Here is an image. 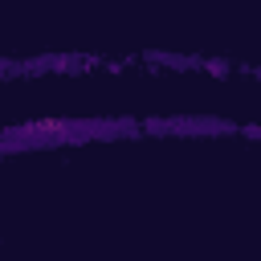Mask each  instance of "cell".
I'll list each match as a JSON object with an SVG mask.
<instances>
[{
  "instance_id": "1",
  "label": "cell",
  "mask_w": 261,
  "mask_h": 261,
  "mask_svg": "<svg viewBox=\"0 0 261 261\" xmlns=\"http://www.w3.org/2000/svg\"><path fill=\"white\" fill-rule=\"evenodd\" d=\"M143 130H151V135H228L237 126L224 118H188L184 114V118H147Z\"/></svg>"
}]
</instances>
